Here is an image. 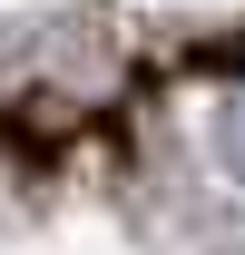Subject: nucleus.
<instances>
[{
    "instance_id": "nucleus-1",
    "label": "nucleus",
    "mask_w": 245,
    "mask_h": 255,
    "mask_svg": "<svg viewBox=\"0 0 245 255\" xmlns=\"http://www.w3.org/2000/svg\"><path fill=\"white\" fill-rule=\"evenodd\" d=\"M216 157H226V167L245 177V89L226 98V118H216Z\"/></svg>"
}]
</instances>
